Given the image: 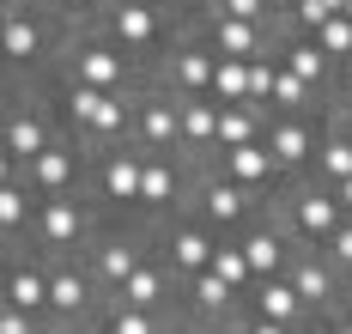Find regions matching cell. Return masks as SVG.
I'll use <instances>...</instances> for the list:
<instances>
[{
    "label": "cell",
    "mask_w": 352,
    "mask_h": 334,
    "mask_svg": "<svg viewBox=\"0 0 352 334\" xmlns=\"http://www.w3.org/2000/svg\"><path fill=\"white\" fill-rule=\"evenodd\" d=\"M195 213H201V225H207L212 237H225V231H237L243 237L255 219V188L231 183V177H207V183L195 188Z\"/></svg>",
    "instance_id": "obj_1"
},
{
    "label": "cell",
    "mask_w": 352,
    "mask_h": 334,
    "mask_svg": "<svg viewBox=\"0 0 352 334\" xmlns=\"http://www.w3.org/2000/svg\"><path fill=\"white\" fill-rule=\"evenodd\" d=\"M164 6L158 0H116V6H104V37L116 43V49H152V43L164 37Z\"/></svg>",
    "instance_id": "obj_2"
},
{
    "label": "cell",
    "mask_w": 352,
    "mask_h": 334,
    "mask_svg": "<svg viewBox=\"0 0 352 334\" xmlns=\"http://www.w3.org/2000/svg\"><path fill=\"white\" fill-rule=\"evenodd\" d=\"M212 74H219V49L195 37H176V55L164 61V85L188 91V98H212Z\"/></svg>",
    "instance_id": "obj_3"
},
{
    "label": "cell",
    "mask_w": 352,
    "mask_h": 334,
    "mask_svg": "<svg viewBox=\"0 0 352 334\" xmlns=\"http://www.w3.org/2000/svg\"><path fill=\"white\" fill-rule=\"evenodd\" d=\"M346 225V213H340V201H334V188H298L292 194V237H304V243H328L334 231Z\"/></svg>",
    "instance_id": "obj_4"
},
{
    "label": "cell",
    "mask_w": 352,
    "mask_h": 334,
    "mask_svg": "<svg viewBox=\"0 0 352 334\" xmlns=\"http://www.w3.org/2000/svg\"><path fill=\"white\" fill-rule=\"evenodd\" d=\"M285 237H292V231H285V225H249L243 237H237V243H243V261H249V274H255V286H261V280H285V274H292V243H285Z\"/></svg>",
    "instance_id": "obj_5"
},
{
    "label": "cell",
    "mask_w": 352,
    "mask_h": 334,
    "mask_svg": "<svg viewBox=\"0 0 352 334\" xmlns=\"http://www.w3.org/2000/svg\"><path fill=\"white\" fill-rule=\"evenodd\" d=\"M0 310H25V316H49V267L43 261H6L0 280Z\"/></svg>",
    "instance_id": "obj_6"
},
{
    "label": "cell",
    "mask_w": 352,
    "mask_h": 334,
    "mask_svg": "<svg viewBox=\"0 0 352 334\" xmlns=\"http://www.w3.org/2000/svg\"><path fill=\"white\" fill-rule=\"evenodd\" d=\"M140 261H146V256H140V237H98V243H91V256H85V267H91V280L116 298L128 280H134V267H140Z\"/></svg>",
    "instance_id": "obj_7"
},
{
    "label": "cell",
    "mask_w": 352,
    "mask_h": 334,
    "mask_svg": "<svg viewBox=\"0 0 352 334\" xmlns=\"http://www.w3.org/2000/svg\"><path fill=\"white\" fill-rule=\"evenodd\" d=\"M243 316L280 322V329H310V322H316V316L304 310V298L292 292V280H261V286L243 298Z\"/></svg>",
    "instance_id": "obj_8"
},
{
    "label": "cell",
    "mask_w": 352,
    "mask_h": 334,
    "mask_svg": "<svg viewBox=\"0 0 352 334\" xmlns=\"http://www.w3.org/2000/svg\"><path fill=\"white\" fill-rule=\"evenodd\" d=\"M122 74H128V55L116 43H79L73 49V85H91V91H122Z\"/></svg>",
    "instance_id": "obj_9"
},
{
    "label": "cell",
    "mask_w": 352,
    "mask_h": 334,
    "mask_svg": "<svg viewBox=\"0 0 352 334\" xmlns=\"http://www.w3.org/2000/svg\"><path fill=\"white\" fill-rule=\"evenodd\" d=\"M212 256H219V237H212L201 219H182L170 231V274H176V286L182 280H195V274H207Z\"/></svg>",
    "instance_id": "obj_10"
},
{
    "label": "cell",
    "mask_w": 352,
    "mask_h": 334,
    "mask_svg": "<svg viewBox=\"0 0 352 334\" xmlns=\"http://www.w3.org/2000/svg\"><path fill=\"white\" fill-rule=\"evenodd\" d=\"M316 128L304 122V115H280V122H267V152L280 158V170H304V164H316Z\"/></svg>",
    "instance_id": "obj_11"
},
{
    "label": "cell",
    "mask_w": 352,
    "mask_h": 334,
    "mask_svg": "<svg viewBox=\"0 0 352 334\" xmlns=\"http://www.w3.org/2000/svg\"><path fill=\"white\" fill-rule=\"evenodd\" d=\"M207 43L219 49V61H255L267 43V25H243V19H225L207 6Z\"/></svg>",
    "instance_id": "obj_12"
},
{
    "label": "cell",
    "mask_w": 352,
    "mask_h": 334,
    "mask_svg": "<svg viewBox=\"0 0 352 334\" xmlns=\"http://www.w3.org/2000/svg\"><path fill=\"white\" fill-rule=\"evenodd\" d=\"M31 231L49 243V249H73V243H85V237H91V231H85V213L73 207L67 194L43 201V207H36V225H31Z\"/></svg>",
    "instance_id": "obj_13"
},
{
    "label": "cell",
    "mask_w": 352,
    "mask_h": 334,
    "mask_svg": "<svg viewBox=\"0 0 352 334\" xmlns=\"http://www.w3.org/2000/svg\"><path fill=\"white\" fill-rule=\"evenodd\" d=\"M0 146H6V164H36L43 152L55 146V134H49V122L43 115H6V134H0Z\"/></svg>",
    "instance_id": "obj_14"
},
{
    "label": "cell",
    "mask_w": 352,
    "mask_h": 334,
    "mask_svg": "<svg viewBox=\"0 0 352 334\" xmlns=\"http://www.w3.org/2000/svg\"><path fill=\"white\" fill-rule=\"evenodd\" d=\"M170 286H176V274L164 267V261H140L134 267V280L122 286V304H134V310H152V316H164V304H170Z\"/></svg>",
    "instance_id": "obj_15"
},
{
    "label": "cell",
    "mask_w": 352,
    "mask_h": 334,
    "mask_svg": "<svg viewBox=\"0 0 352 334\" xmlns=\"http://www.w3.org/2000/svg\"><path fill=\"white\" fill-rule=\"evenodd\" d=\"M140 158H128V152H116L98 164V194H104L109 207H140Z\"/></svg>",
    "instance_id": "obj_16"
},
{
    "label": "cell",
    "mask_w": 352,
    "mask_h": 334,
    "mask_svg": "<svg viewBox=\"0 0 352 334\" xmlns=\"http://www.w3.org/2000/svg\"><path fill=\"white\" fill-rule=\"evenodd\" d=\"M134 140H146V146H176L182 140V110L176 104H164V98H146L140 110H134Z\"/></svg>",
    "instance_id": "obj_17"
},
{
    "label": "cell",
    "mask_w": 352,
    "mask_h": 334,
    "mask_svg": "<svg viewBox=\"0 0 352 334\" xmlns=\"http://www.w3.org/2000/svg\"><path fill=\"white\" fill-rule=\"evenodd\" d=\"M73 177H79V158H73V152L61 146V140L43 152L36 164H25V183H31V188H43L49 201H55V194H67V188H73Z\"/></svg>",
    "instance_id": "obj_18"
},
{
    "label": "cell",
    "mask_w": 352,
    "mask_h": 334,
    "mask_svg": "<svg viewBox=\"0 0 352 334\" xmlns=\"http://www.w3.org/2000/svg\"><path fill=\"white\" fill-rule=\"evenodd\" d=\"M212 177H231V183H243V188H267L274 177H280V158H274L267 140H261V146L225 152V170H212Z\"/></svg>",
    "instance_id": "obj_19"
},
{
    "label": "cell",
    "mask_w": 352,
    "mask_h": 334,
    "mask_svg": "<svg viewBox=\"0 0 352 334\" xmlns=\"http://www.w3.org/2000/svg\"><path fill=\"white\" fill-rule=\"evenodd\" d=\"M261 140H267V128H261L255 104H237V110L219 115V140H212L219 152H243V146H261Z\"/></svg>",
    "instance_id": "obj_20"
},
{
    "label": "cell",
    "mask_w": 352,
    "mask_h": 334,
    "mask_svg": "<svg viewBox=\"0 0 352 334\" xmlns=\"http://www.w3.org/2000/svg\"><path fill=\"white\" fill-rule=\"evenodd\" d=\"M176 201H182V170L164 164V158H152V164L140 170V207L164 213V207H176Z\"/></svg>",
    "instance_id": "obj_21"
},
{
    "label": "cell",
    "mask_w": 352,
    "mask_h": 334,
    "mask_svg": "<svg viewBox=\"0 0 352 334\" xmlns=\"http://www.w3.org/2000/svg\"><path fill=\"white\" fill-rule=\"evenodd\" d=\"M98 334H170V329H164V316H152V310H134V304H122V298H104Z\"/></svg>",
    "instance_id": "obj_22"
},
{
    "label": "cell",
    "mask_w": 352,
    "mask_h": 334,
    "mask_svg": "<svg viewBox=\"0 0 352 334\" xmlns=\"http://www.w3.org/2000/svg\"><path fill=\"white\" fill-rule=\"evenodd\" d=\"M36 49H43V25L25 19V12H12V19H6V31H0V55H6V67L36 61Z\"/></svg>",
    "instance_id": "obj_23"
},
{
    "label": "cell",
    "mask_w": 352,
    "mask_h": 334,
    "mask_svg": "<svg viewBox=\"0 0 352 334\" xmlns=\"http://www.w3.org/2000/svg\"><path fill=\"white\" fill-rule=\"evenodd\" d=\"M316 170H322V183H334V188L352 177V128H328V134H322Z\"/></svg>",
    "instance_id": "obj_24"
},
{
    "label": "cell",
    "mask_w": 352,
    "mask_h": 334,
    "mask_svg": "<svg viewBox=\"0 0 352 334\" xmlns=\"http://www.w3.org/2000/svg\"><path fill=\"white\" fill-rule=\"evenodd\" d=\"M219 104H212V98H188V104H182V146H212V140H219Z\"/></svg>",
    "instance_id": "obj_25"
},
{
    "label": "cell",
    "mask_w": 352,
    "mask_h": 334,
    "mask_svg": "<svg viewBox=\"0 0 352 334\" xmlns=\"http://www.w3.org/2000/svg\"><path fill=\"white\" fill-rule=\"evenodd\" d=\"M280 67H292V74L310 79V85H328V74H334V61L322 55V43H316V37H292V49H285Z\"/></svg>",
    "instance_id": "obj_26"
},
{
    "label": "cell",
    "mask_w": 352,
    "mask_h": 334,
    "mask_svg": "<svg viewBox=\"0 0 352 334\" xmlns=\"http://www.w3.org/2000/svg\"><path fill=\"white\" fill-rule=\"evenodd\" d=\"M212 274L231 286L237 298H249L255 292V274H249V261H243V243L237 237H219V256H212Z\"/></svg>",
    "instance_id": "obj_27"
},
{
    "label": "cell",
    "mask_w": 352,
    "mask_h": 334,
    "mask_svg": "<svg viewBox=\"0 0 352 334\" xmlns=\"http://www.w3.org/2000/svg\"><path fill=\"white\" fill-rule=\"evenodd\" d=\"M212 98H219V110L255 104V91H249V61H219V74H212Z\"/></svg>",
    "instance_id": "obj_28"
},
{
    "label": "cell",
    "mask_w": 352,
    "mask_h": 334,
    "mask_svg": "<svg viewBox=\"0 0 352 334\" xmlns=\"http://www.w3.org/2000/svg\"><path fill=\"white\" fill-rule=\"evenodd\" d=\"M310 98H316V85H310V79H298L292 67H280V79H274V98H267V104H274L280 115H304V110H310Z\"/></svg>",
    "instance_id": "obj_29"
},
{
    "label": "cell",
    "mask_w": 352,
    "mask_h": 334,
    "mask_svg": "<svg viewBox=\"0 0 352 334\" xmlns=\"http://www.w3.org/2000/svg\"><path fill=\"white\" fill-rule=\"evenodd\" d=\"M25 225H36L31 201H25V183H0V231H6V237H19Z\"/></svg>",
    "instance_id": "obj_30"
},
{
    "label": "cell",
    "mask_w": 352,
    "mask_h": 334,
    "mask_svg": "<svg viewBox=\"0 0 352 334\" xmlns=\"http://www.w3.org/2000/svg\"><path fill=\"white\" fill-rule=\"evenodd\" d=\"M122 128H134V115H128V104H122V91H104V104H98V115H91V140H116Z\"/></svg>",
    "instance_id": "obj_31"
},
{
    "label": "cell",
    "mask_w": 352,
    "mask_h": 334,
    "mask_svg": "<svg viewBox=\"0 0 352 334\" xmlns=\"http://www.w3.org/2000/svg\"><path fill=\"white\" fill-rule=\"evenodd\" d=\"M316 43H322V55H328V61H352V19H346V12H340V19H328V25L316 31Z\"/></svg>",
    "instance_id": "obj_32"
},
{
    "label": "cell",
    "mask_w": 352,
    "mask_h": 334,
    "mask_svg": "<svg viewBox=\"0 0 352 334\" xmlns=\"http://www.w3.org/2000/svg\"><path fill=\"white\" fill-rule=\"evenodd\" d=\"M98 104H104V91H91V85H73V91H67V122L79 128V134H91V115H98Z\"/></svg>",
    "instance_id": "obj_33"
},
{
    "label": "cell",
    "mask_w": 352,
    "mask_h": 334,
    "mask_svg": "<svg viewBox=\"0 0 352 334\" xmlns=\"http://www.w3.org/2000/svg\"><path fill=\"white\" fill-rule=\"evenodd\" d=\"M212 12H225V19H243V25H267L274 12H267V0H207Z\"/></svg>",
    "instance_id": "obj_34"
},
{
    "label": "cell",
    "mask_w": 352,
    "mask_h": 334,
    "mask_svg": "<svg viewBox=\"0 0 352 334\" xmlns=\"http://www.w3.org/2000/svg\"><path fill=\"white\" fill-rule=\"evenodd\" d=\"M322 256H328V267H334V274H352V219L340 225L328 243H322Z\"/></svg>",
    "instance_id": "obj_35"
},
{
    "label": "cell",
    "mask_w": 352,
    "mask_h": 334,
    "mask_svg": "<svg viewBox=\"0 0 352 334\" xmlns=\"http://www.w3.org/2000/svg\"><path fill=\"white\" fill-rule=\"evenodd\" d=\"M334 201H340V213H346V219H352V177H346V183H340V188H334Z\"/></svg>",
    "instance_id": "obj_36"
},
{
    "label": "cell",
    "mask_w": 352,
    "mask_h": 334,
    "mask_svg": "<svg viewBox=\"0 0 352 334\" xmlns=\"http://www.w3.org/2000/svg\"><path fill=\"white\" fill-rule=\"evenodd\" d=\"M322 334H352V322H346V316H334V322H322Z\"/></svg>",
    "instance_id": "obj_37"
},
{
    "label": "cell",
    "mask_w": 352,
    "mask_h": 334,
    "mask_svg": "<svg viewBox=\"0 0 352 334\" xmlns=\"http://www.w3.org/2000/svg\"><path fill=\"white\" fill-rule=\"evenodd\" d=\"M55 6H61V12H85L91 0H55Z\"/></svg>",
    "instance_id": "obj_38"
},
{
    "label": "cell",
    "mask_w": 352,
    "mask_h": 334,
    "mask_svg": "<svg viewBox=\"0 0 352 334\" xmlns=\"http://www.w3.org/2000/svg\"><path fill=\"white\" fill-rule=\"evenodd\" d=\"M292 6H298V0H267V12H292Z\"/></svg>",
    "instance_id": "obj_39"
},
{
    "label": "cell",
    "mask_w": 352,
    "mask_h": 334,
    "mask_svg": "<svg viewBox=\"0 0 352 334\" xmlns=\"http://www.w3.org/2000/svg\"><path fill=\"white\" fill-rule=\"evenodd\" d=\"M0 6H6V19H12V12H19V6H25V0H0Z\"/></svg>",
    "instance_id": "obj_40"
},
{
    "label": "cell",
    "mask_w": 352,
    "mask_h": 334,
    "mask_svg": "<svg viewBox=\"0 0 352 334\" xmlns=\"http://www.w3.org/2000/svg\"><path fill=\"white\" fill-rule=\"evenodd\" d=\"M322 6H328V12H346V0H322Z\"/></svg>",
    "instance_id": "obj_41"
},
{
    "label": "cell",
    "mask_w": 352,
    "mask_h": 334,
    "mask_svg": "<svg viewBox=\"0 0 352 334\" xmlns=\"http://www.w3.org/2000/svg\"><path fill=\"white\" fill-rule=\"evenodd\" d=\"M292 334H322V322H310V329H292Z\"/></svg>",
    "instance_id": "obj_42"
},
{
    "label": "cell",
    "mask_w": 352,
    "mask_h": 334,
    "mask_svg": "<svg viewBox=\"0 0 352 334\" xmlns=\"http://www.w3.org/2000/svg\"><path fill=\"white\" fill-rule=\"evenodd\" d=\"M346 19H352V0H346Z\"/></svg>",
    "instance_id": "obj_43"
}]
</instances>
